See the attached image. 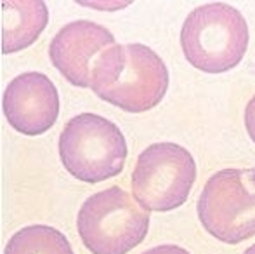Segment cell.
Masks as SVG:
<instances>
[{
  "instance_id": "30bf717a",
  "label": "cell",
  "mask_w": 255,
  "mask_h": 254,
  "mask_svg": "<svg viewBox=\"0 0 255 254\" xmlns=\"http://www.w3.org/2000/svg\"><path fill=\"white\" fill-rule=\"evenodd\" d=\"M3 254H73V248L56 228L30 225L9 239Z\"/></svg>"
},
{
  "instance_id": "8fae6325",
  "label": "cell",
  "mask_w": 255,
  "mask_h": 254,
  "mask_svg": "<svg viewBox=\"0 0 255 254\" xmlns=\"http://www.w3.org/2000/svg\"><path fill=\"white\" fill-rule=\"evenodd\" d=\"M245 127L247 132H249L250 139L255 143V96L247 103L245 108Z\"/></svg>"
},
{
  "instance_id": "8992f818",
  "label": "cell",
  "mask_w": 255,
  "mask_h": 254,
  "mask_svg": "<svg viewBox=\"0 0 255 254\" xmlns=\"http://www.w3.org/2000/svg\"><path fill=\"white\" fill-rule=\"evenodd\" d=\"M196 181L193 155L175 143H154L142 150L132 171V195L144 211L168 213L188 200Z\"/></svg>"
},
{
  "instance_id": "277c9868",
  "label": "cell",
  "mask_w": 255,
  "mask_h": 254,
  "mask_svg": "<svg viewBox=\"0 0 255 254\" xmlns=\"http://www.w3.org/2000/svg\"><path fill=\"white\" fill-rule=\"evenodd\" d=\"M63 167L84 183H101L124 171L127 141L117 124L96 113H80L59 136Z\"/></svg>"
},
{
  "instance_id": "ba28073f",
  "label": "cell",
  "mask_w": 255,
  "mask_h": 254,
  "mask_svg": "<svg viewBox=\"0 0 255 254\" xmlns=\"http://www.w3.org/2000/svg\"><path fill=\"white\" fill-rule=\"evenodd\" d=\"M111 45H115V37L108 28L78 19L57 31L49 45V56L54 68L71 85L87 89L96 59Z\"/></svg>"
},
{
  "instance_id": "9c48e42d",
  "label": "cell",
  "mask_w": 255,
  "mask_h": 254,
  "mask_svg": "<svg viewBox=\"0 0 255 254\" xmlns=\"http://www.w3.org/2000/svg\"><path fill=\"white\" fill-rule=\"evenodd\" d=\"M49 23V9L42 0L2 2V52L12 54L35 44Z\"/></svg>"
},
{
  "instance_id": "7c38bea8",
  "label": "cell",
  "mask_w": 255,
  "mask_h": 254,
  "mask_svg": "<svg viewBox=\"0 0 255 254\" xmlns=\"http://www.w3.org/2000/svg\"><path fill=\"white\" fill-rule=\"evenodd\" d=\"M142 254H191V253H188L184 248H179V246L163 244V246H156V248L148 249V251Z\"/></svg>"
},
{
  "instance_id": "52a82bcc",
  "label": "cell",
  "mask_w": 255,
  "mask_h": 254,
  "mask_svg": "<svg viewBox=\"0 0 255 254\" xmlns=\"http://www.w3.org/2000/svg\"><path fill=\"white\" fill-rule=\"evenodd\" d=\"M2 106L14 131L38 136L49 131L59 117V92L47 75L26 71L7 84Z\"/></svg>"
},
{
  "instance_id": "3957f363",
  "label": "cell",
  "mask_w": 255,
  "mask_h": 254,
  "mask_svg": "<svg viewBox=\"0 0 255 254\" xmlns=\"http://www.w3.org/2000/svg\"><path fill=\"white\" fill-rule=\"evenodd\" d=\"M82 244L92 254H127L146 239L149 214L120 187L91 195L77 214Z\"/></svg>"
},
{
  "instance_id": "6da1fadb",
  "label": "cell",
  "mask_w": 255,
  "mask_h": 254,
  "mask_svg": "<svg viewBox=\"0 0 255 254\" xmlns=\"http://www.w3.org/2000/svg\"><path fill=\"white\" fill-rule=\"evenodd\" d=\"M91 89L113 106L128 113H142L165 98L168 70L148 45L115 44L96 59Z\"/></svg>"
},
{
  "instance_id": "5b68a950",
  "label": "cell",
  "mask_w": 255,
  "mask_h": 254,
  "mask_svg": "<svg viewBox=\"0 0 255 254\" xmlns=\"http://www.w3.org/2000/svg\"><path fill=\"white\" fill-rule=\"evenodd\" d=\"M200 223L224 244L255 235V167L222 169L212 174L198 199Z\"/></svg>"
},
{
  "instance_id": "7a4b0ae2",
  "label": "cell",
  "mask_w": 255,
  "mask_h": 254,
  "mask_svg": "<svg viewBox=\"0 0 255 254\" xmlns=\"http://www.w3.org/2000/svg\"><path fill=\"white\" fill-rule=\"evenodd\" d=\"M249 38V24L236 7L212 2L188 14L181 30V47L191 66L215 75L243 61Z\"/></svg>"
},
{
  "instance_id": "4fadbf2b",
  "label": "cell",
  "mask_w": 255,
  "mask_h": 254,
  "mask_svg": "<svg viewBox=\"0 0 255 254\" xmlns=\"http://www.w3.org/2000/svg\"><path fill=\"white\" fill-rule=\"evenodd\" d=\"M243 254H255V244H254V246H250V248L247 249V251L243 253Z\"/></svg>"
}]
</instances>
